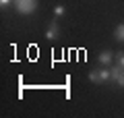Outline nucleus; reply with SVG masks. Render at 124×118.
Returning <instances> with one entry per match:
<instances>
[{"instance_id":"4","label":"nucleus","mask_w":124,"mask_h":118,"mask_svg":"<svg viewBox=\"0 0 124 118\" xmlns=\"http://www.w3.org/2000/svg\"><path fill=\"white\" fill-rule=\"evenodd\" d=\"M58 35H60V27H58V23L56 21L48 23V27H46V39L54 42V39H58Z\"/></svg>"},{"instance_id":"7","label":"nucleus","mask_w":124,"mask_h":118,"mask_svg":"<svg viewBox=\"0 0 124 118\" xmlns=\"http://www.w3.org/2000/svg\"><path fill=\"white\" fill-rule=\"evenodd\" d=\"M114 60H116V64H118L120 68L124 70V52H118V54L114 56Z\"/></svg>"},{"instance_id":"8","label":"nucleus","mask_w":124,"mask_h":118,"mask_svg":"<svg viewBox=\"0 0 124 118\" xmlns=\"http://www.w3.org/2000/svg\"><path fill=\"white\" fill-rule=\"evenodd\" d=\"M64 13H66L64 4H56V6H54V17H62Z\"/></svg>"},{"instance_id":"5","label":"nucleus","mask_w":124,"mask_h":118,"mask_svg":"<svg viewBox=\"0 0 124 118\" xmlns=\"http://www.w3.org/2000/svg\"><path fill=\"white\" fill-rule=\"evenodd\" d=\"M114 56H116V54L112 52V50H103V52H99L97 62H99L101 66H108V64H112V62H114Z\"/></svg>"},{"instance_id":"2","label":"nucleus","mask_w":124,"mask_h":118,"mask_svg":"<svg viewBox=\"0 0 124 118\" xmlns=\"http://www.w3.org/2000/svg\"><path fill=\"white\" fill-rule=\"evenodd\" d=\"M89 81L91 83H106V81H110V68H93V70H89Z\"/></svg>"},{"instance_id":"1","label":"nucleus","mask_w":124,"mask_h":118,"mask_svg":"<svg viewBox=\"0 0 124 118\" xmlns=\"http://www.w3.org/2000/svg\"><path fill=\"white\" fill-rule=\"evenodd\" d=\"M13 4L19 15H31L37 10V0H15Z\"/></svg>"},{"instance_id":"3","label":"nucleus","mask_w":124,"mask_h":118,"mask_svg":"<svg viewBox=\"0 0 124 118\" xmlns=\"http://www.w3.org/2000/svg\"><path fill=\"white\" fill-rule=\"evenodd\" d=\"M110 81L116 85H120V87H124V70L120 68L118 64H114L110 68Z\"/></svg>"},{"instance_id":"9","label":"nucleus","mask_w":124,"mask_h":118,"mask_svg":"<svg viewBox=\"0 0 124 118\" xmlns=\"http://www.w3.org/2000/svg\"><path fill=\"white\" fill-rule=\"evenodd\" d=\"M13 2H15V0H0V8H2V10H4V8H8V6L13 4Z\"/></svg>"},{"instance_id":"6","label":"nucleus","mask_w":124,"mask_h":118,"mask_svg":"<svg viewBox=\"0 0 124 118\" xmlns=\"http://www.w3.org/2000/svg\"><path fill=\"white\" fill-rule=\"evenodd\" d=\"M114 37L118 39V42H124V23H120V25L114 29Z\"/></svg>"}]
</instances>
